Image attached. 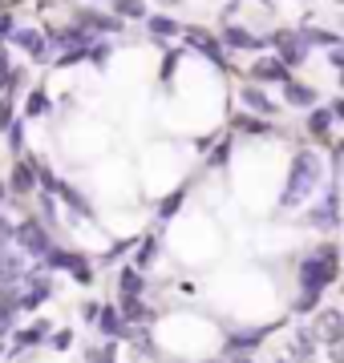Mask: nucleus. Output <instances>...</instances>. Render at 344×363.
Masks as SVG:
<instances>
[{"instance_id": "f257e3e1", "label": "nucleus", "mask_w": 344, "mask_h": 363, "mask_svg": "<svg viewBox=\"0 0 344 363\" xmlns=\"http://www.w3.org/2000/svg\"><path fill=\"white\" fill-rule=\"evenodd\" d=\"M336 274H340V250H336V242H324L320 250H312V255L300 262V291H304V295L296 298V311L300 315L316 311L324 286L336 283Z\"/></svg>"}, {"instance_id": "f03ea898", "label": "nucleus", "mask_w": 344, "mask_h": 363, "mask_svg": "<svg viewBox=\"0 0 344 363\" xmlns=\"http://www.w3.org/2000/svg\"><path fill=\"white\" fill-rule=\"evenodd\" d=\"M320 186V157L300 150V154L291 157V169H288V186H284V194H279V210H296L304 206L312 190Z\"/></svg>"}, {"instance_id": "7ed1b4c3", "label": "nucleus", "mask_w": 344, "mask_h": 363, "mask_svg": "<svg viewBox=\"0 0 344 363\" xmlns=\"http://www.w3.org/2000/svg\"><path fill=\"white\" fill-rule=\"evenodd\" d=\"M183 40H186V45H190L195 52H203V57H207V61H211L215 69H223V73L231 69V61H227V49H223V40L215 37V33H207V28L195 25V28H183Z\"/></svg>"}, {"instance_id": "20e7f679", "label": "nucleus", "mask_w": 344, "mask_h": 363, "mask_svg": "<svg viewBox=\"0 0 344 363\" xmlns=\"http://www.w3.org/2000/svg\"><path fill=\"white\" fill-rule=\"evenodd\" d=\"M13 242L25 255H45L49 250V226L45 222H37V218H25V222H13Z\"/></svg>"}, {"instance_id": "39448f33", "label": "nucleus", "mask_w": 344, "mask_h": 363, "mask_svg": "<svg viewBox=\"0 0 344 363\" xmlns=\"http://www.w3.org/2000/svg\"><path fill=\"white\" fill-rule=\"evenodd\" d=\"M267 45L276 49V57H279L288 69H296V65H304V61H308L304 37H300V33H291V28H279V33H272V37H267Z\"/></svg>"}, {"instance_id": "423d86ee", "label": "nucleus", "mask_w": 344, "mask_h": 363, "mask_svg": "<svg viewBox=\"0 0 344 363\" xmlns=\"http://www.w3.org/2000/svg\"><path fill=\"white\" fill-rule=\"evenodd\" d=\"M93 33H85L81 25H69V28H49L45 33V45H53V52H77V49H90L93 45Z\"/></svg>"}, {"instance_id": "0eeeda50", "label": "nucleus", "mask_w": 344, "mask_h": 363, "mask_svg": "<svg viewBox=\"0 0 344 363\" xmlns=\"http://www.w3.org/2000/svg\"><path fill=\"white\" fill-rule=\"evenodd\" d=\"M77 25L85 28V33H93V37H109V33H122V28H126V21H118L114 13H97V9H81V13H77Z\"/></svg>"}, {"instance_id": "6e6552de", "label": "nucleus", "mask_w": 344, "mask_h": 363, "mask_svg": "<svg viewBox=\"0 0 344 363\" xmlns=\"http://www.w3.org/2000/svg\"><path fill=\"white\" fill-rule=\"evenodd\" d=\"M49 295H53V283L45 274H33L25 283V291H16V311H37Z\"/></svg>"}, {"instance_id": "1a4fd4ad", "label": "nucleus", "mask_w": 344, "mask_h": 363, "mask_svg": "<svg viewBox=\"0 0 344 363\" xmlns=\"http://www.w3.org/2000/svg\"><path fill=\"white\" fill-rule=\"evenodd\" d=\"M308 226H316V230H336V182L328 186V194H324V202L320 206H312L304 214Z\"/></svg>"}, {"instance_id": "9d476101", "label": "nucleus", "mask_w": 344, "mask_h": 363, "mask_svg": "<svg viewBox=\"0 0 344 363\" xmlns=\"http://www.w3.org/2000/svg\"><path fill=\"white\" fill-rule=\"evenodd\" d=\"M247 73H252L255 85H259V81H267V85H284V81L291 77V69L284 65L279 57H259V61H255V65L247 69Z\"/></svg>"}, {"instance_id": "9b49d317", "label": "nucleus", "mask_w": 344, "mask_h": 363, "mask_svg": "<svg viewBox=\"0 0 344 363\" xmlns=\"http://www.w3.org/2000/svg\"><path fill=\"white\" fill-rule=\"evenodd\" d=\"M219 40H223V49H247V52H259L267 45L264 37H255L252 28H243V25H231L219 33Z\"/></svg>"}, {"instance_id": "f8f14e48", "label": "nucleus", "mask_w": 344, "mask_h": 363, "mask_svg": "<svg viewBox=\"0 0 344 363\" xmlns=\"http://www.w3.org/2000/svg\"><path fill=\"white\" fill-rule=\"evenodd\" d=\"M4 190H13L16 198H25V194H33L37 190V174H33V157H21L13 166V174H9V186Z\"/></svg>"}, {"instance_id": "ddd939ff", "label": "nucleus", "mask_w": 344, "mask_h": 363, "mask_svg": "<svg viewBox=\"0 0 344 363\" xmlns=\"http://www.w3.org/2000/svg\"><path fill=\"white\" fill-rule=\"evenodd\" d=\"M93 323L102 327V335H109V339H130V331H134V327L122 319L118 307H97V319H93Z\"/></svg>"}, {"instance_id": "4468645a", "label": "nucleus", "mask_w": 344, "mask_h": 363, "mask_svg": "<svg viewBox=\"0 0 344 363\" xmlns=\"http://www.w3.org/2000/svg\"><path fill=\"white\" fill-rule=\"evenodd\" d=\"M279 89H284V101L296 105V109H312V105L320 101V93L312 89V85H304V81H296V77H288Z\"/></svg>"}, {"instance_id": "2eb2a0df", "label": "nucleus", "mask_w": 344, "mask_h": 363, "mask_svg": "<svg viewBox=\"0 0 344 363\" xmlns=\"http://www.w3.org/2000/svg\"><path fill=\"white\" fill-rule=\"evenodd\" d=\"M9 45H16V49H25L28 57H45L49 52V45H45V33H37V28H13V37H9Z\"/></svg>"}, {"instance_id": "dca6fc26", "label": "nucleus", "mask_w": 344, "mask_h": 363, "mask_svg": "<svg viewBox=\"0 0 344 363\" xmlns=\"http://www.w3.org/2000/svg\"><path fill=\"white\" fill-rule=\"evenodd\" d=\"M332 125H336V117L324 105H312L308 109V133H312V142H332Z\"/></svg>"}, {"instance_id": "f3484780", "label": "nucleus", "mask_w": 344, "mask_h": 363, "mask_svg": "<svg viewBox=\"0 0 344 363\" xmlns=\"http://www.w3.org/2000/svg\"><path fill=\"white\" fill-rule=\"evenodd\" d=\"M312 335L324 339V343H340V335H344V319H340V311H320L316 327H312Z\"/></svg>"}, {"instance_id": "a211bd4d", "label": "nucleus", "mask_w": 344, "mask_h": 363, "mask_svg": "<svg viewBox=\"0 0 344 363\" xmlns=\"http://www.w3.org/2000/svg\"><path fill=\"white\" fill-rule=\"evenodd\" d=\"M25 279V259L13 250H0V286H21Z\"/></svg>"}, {"instance_id": "6ab92c4d", "label": "nucleus", "mask_w": 344, "mask_h": 363, "mask_svg": "<svg viewBox=\"0 0 344 363\" xmlns=\"http://www.w3.org/2000/svg\"><path fill=\"white\" fill-rule=\"evenodd\" d=\"M154 259H158V234H146V238H138L134 242V271H150L154 267Z\"/></svg>"}, {"instance_id": "aec40b11", "label": "nucleus", "mask_w": 344, "mask_h": 363, "mask_svg": "<svg viewBox=\"0 0 344 363\" xmlns=\"http://www.w3.org/2000/svg\"><path fill=\"white\" fill-rule=\"evenodd\" d=\"M146 21V28H150V37L154 40H171V37H183V25H178V21H174V16H162V13H146L142 16Z\"/></svg>"}, {"instance_id": "412c9836", "label": "nucleus", "mask_w": 344, "mask_h": 363, "mask_svg": "<svg viewBox=\"0 0 344 363\" xmlns=\"http://www.w3.org/2000/svg\"><path fill=\"white\" fill-rule=\"evenodd\" d=\"M243 105H247V113L267 117V121H272V113H276V101H267V93L259 89V85H243Z\"/></svg>"}, {"instance_id": "4be33fe9", "label": "nucleus", "mask_w": 344, "mask_h": 363, "mask_svg": "<svg viewBox=\"0 0 344 363\" xmlns=\"http://www.w3.org/2000/svg\"><path fill=\"white\" fill-rule=\"evenodd\" d=\"M146 283H142V271H134V267H122L118 271V303L126 298H142Z\"/></svg>"}, {"instance_id": "5701e85b", "label": "nucleus", "mask_w": 344, "mask_h": 363, "mask_svg": "<svg viewBox=\"0 0 344 363\" xmlns=\"http://www.w3.org/2000/svg\"><path fill=\"white\" fill-rule=\"evenodd\" d=\"M231 130L247 133V138H267L272 133V121L267 117H255V113H239V117H231Z\"/></svg>"}, {"instance_id": "b1692460", "label": "nucleus", "mask_w": 344, "mask_h": 363, "mask_svg": "<svg viewBox=\"0 0 344 363\" xmlns=\"http://www.w3.org/2000/svg\"><path fill=\"white\" fill-rule=\"evenodd\" d=\"M45 335H49V323H45V319H41V323H33L28 331H16V335H13V355H21V351H28V347H37Z\"/></svg>"}, {"instance_id": "393cba45", "label": "nucleus", "mask_w": 344, "mask_h": 363, "mask_svg": "<svg viewBox=\"0 0 344 363\" xmlns=\"http://www.w3.org/2000/svg\"><path fill=\"white\" fill-rule=\"evenodd\" d=\"M49 194H57V198H61V202H69V206L77 210V214H93V210H90V202H85V198H81L77 190H73V186H65V182H61V178H57L53 186H49Z\"/></svg>"}, {"instance_id": "a878e982", "label": "nucleus", "mask_w": 344, "mask_h": 363, "mask_svg": "<svg viewBox=\"0 0 344 363\" xmlns=\"http://www.w3.org/2000/svg\"><path fill=\"white\" fill-rule=\"evenodd\" d=\"M300 37H304L308 49H312V45H324V49H340V33H332V28H304Z\"/></svg>"}, {"instance_id": "bb28decb", "label": "nucleus", "mask_w": 344, "mask_h": 363, "mask_svg": "<svg viewBox=\"0 0 344 363\" xmlns=\"http://www.w3.org/2000/svg\"><path fill=\"white\" fill-rule=\"evenodd\" d=\"M69 262H73V250H61V247H53V242L41 255V267H45V271H69Z\"/></svg>"}, {"instance_id": "cd10ccee", "label": "nucleus", "mask_w": 344, "mask_h": 363, "mask_svg": "<svg viewBox=\"0 0 344 363\" xmlns=\"http://www.w3.org/2000/svg\"><path fill=\"white\" fill-rule=\"evenodd\" d=\"M109 9H114V16H118V21H142V16H146L142 0H109Z\"/></svg>"}, {"instance_id": "c85d7f7f", "label": "nucleus", "mask_w": 344, "mask_h": 363, "mask_svg": "<svg viewBox=\"0 0 344 363\" xmlns=\"http://www.w3.org/2000/svg\"><path fill=\"white\" fill-rule=\"evenodd\" d=\"M49 109H53V97H49L45 89H33V93H28V101H25V113H28V117H45Z\"/></svg>"}, {"instance_id": "c756f323", "label": "nucleus", "mask_w": 344, "mask_h": 363, "mask_svg": "<svg viewBox=\"0 0 344 363\" xmlns=\"http://www.w3.org/2000/svg\"><path fill=\"white\" fill-rule=\"evenodd\" d=\"M183 202H186V182L158 202V218H171V214H178V206H183Z\"/></svg>"}, {"instance_id": "7c9ffc66", "label": "nucleus", "mask_w": 344, "mask_h": 363, "mask_svg": "<svg viewBox=\"0 0 344 363\" xmlns=\"http://www.w3.org/2000/svg\"><path fill=\"white\" fill-rule=\"evenodd\" d=\"M69 274H73L81 286H90V283H93V262H85L81 255H73V262H69Z\"/></svg>"}, {"instance_id": "2f4dec72", "label": "nucleus", "mask_w": 344, "mask_h": 363, "mask_svg": "<svg viewBox=\"0 0 344 363\" xmlns=\"http://www.w3.org/2000/svg\"><path fill=\"white\" fill-rule=\"evenodd\" d=\"M85 61H90V65H97V69H106V61H109V45H106V40H93L90 49H85Z\"/></svg>"}, {"instance_id": "473e14b6", "label": "nucleus", "mask_w": 344, "mask_h": 363, "mask_svg": "<svg viewBox=\"0 0 344 363\" xmlns=\"http://www.w3.org/2000/svg\"><path fill=\"white\" fill-rule=\"evenodd\" d=\"M312 347H316V335L304 327V331L296 335V351H291V355H296V359H312Z\"/></svg>"}, {"instance_id": "72a5a7b5", "label": "nucleus", "mask_w": 344, "mask_h": 363, "mask_svg": "<svg viewBox=\"0 0 344 363\" xmlns=\"http://www.w3.org/2000/svg\"><path fill=\"white\" fill-rule=\"evenodd\" d=\"M130 250H134V242H118V247H109L97 262H102V267H118V259H122V255H130Z\"/></svg>"}, {"instance_id": "f704fd0d", "label": "nucleus", "mask_w": 344, "mask_h": 363, "mask_svg": "<svg viewBox=\"0 0 344 363\" xmlns=\"http://www.w3.org/2000/svg\"><path fill=\"white\" fill-rule=\"evenodd\" d=\"M9 145H13V154L25 150V121H16V117H13V125H9Z\"/></svg>"}, {"instance_id": "c9c22d12", "label": "nucleus", "mask_w": 344, "mask_h": 363, "mask_svg": "<svg viewBox=\"0 0 344 363\" xmlns=\"http://www.w3.org/2000/svg\"><path fill=\"white\" fill-rule=\"evenodd\" d=\"M13 125V97H0V133Z\"/></svg>"}, {"instance_id": "e433bc0d", "label": "nucleus", "mask_w": 344, "mask_h": 363, "mask_svg": "<svg viewBox=\"0 0 344 363\" xmlns=\"http://www.w3.org/2000/svg\"><path fill=\"white\" fill-rule=\"evenodd\" d=\"M13 28H16V21L9 13H0V45H4V40L13 37Z\"/></svg>"}, {"instance_id": "4c0bfd02", "label": "nucleus", "mask_w": 344, "mask_h": 363, "mask_svg": "<svg viewBox=\"0 0 344 363\" xmlns=\"http://www.w3.org/2000/svg\"><path fill=\"white\" fill-rule=\"evenodd\" d=\"M227 154H231V145H219V150H215V154L211 157H207V166H227Z\"/></svg>"}, {"instance_id": "58836bf2", "label": "nucleus", "mask_w": 344, "mask_h": 363, "mask_svg": "<svg viewBox=\"0 0 344 363\" xmlns=\"http://www.w3.org/2000/svg\"><path fill=\"white\" fill-rule=\"evenodd\" d=\"M13 319H16V311H4V307H0V339L13 331Z\"/></svg>"}, {"instance_id": "ea45409f", "label": "nucleus", "mask_w": 344, "mask_h": 363, "mask_svg": "<svg viewBox=\"0 0 344 363\" xmlns=\"http://www.w3.org/2000/svg\"><path fill=\"white\" fill-rule=\"evenodd\" d=\"M174 69H178V52H166V65H162V81L174 77Z\"/></svg>"}, {"instance_id": "a19ab883", "label": "nucleus", "mask_w": 344, "mask_h": 363, "mask_svg": "<svg viewBox=\"0 0 344 363\" xmlns=\"http://www.w3.org/2000/svg\"><path fill=\"white\" fill-rule=\"evenodd\" d=\"M328 65L336 69V73L344 69V52H340V49H328Z\"/></svg>"}, {"instance_id": "79ce46f5", "label": "nucleus", "mask_w": 344, "mask_h": 363, "mask_svg": "<svg viewBox=\"0 0 344 363\" xmlns=\"http://www.w3.org/2000/svg\"><path fill=\"white\" fill-rule=\"evenodd\" d=\"M81 319L93 323V319H97V303H81Z\"/></svg>"}, {"instance_id": "37998d69", "label": "nucleus", "mask_w": 344, "mask_h": 363, "mask_svg": "<svg viewBox=\"0 0 344 363\" xmlns=\"http://www.w3.org/2000/svg\"><path fill=\"white\" fill-rule=\"evenodd\" d=\"M9 69H13L9 65V52H4V45H0V85H4V77H9Z\"/></svg>"}, {"instance_id": "c03bdc74", "label": "nucleus", "mask_w": 344, "mask_h": 363, "mask_svg": "<svg viewBox=\"0 0 344 363\" xmlns=\"http://www.w3.org/2000/svg\"><path fill=\"white\" fill-rule=\"evenodd\" d=\"M53 343H57V347H61V351H65L69 343H73V335H69V331H57V339H53Z\"/></svg>"}, {"instance_id": "a18cd8bd", "label": "nucleus", "mask_w": 344, "mask_h": 363, "mask_svg": "<svg viewBox=\"0 0 344 363\" xmlns=\"http://www.w3.org/2000/svg\"><path fill=\"white\" fill-rule=\"evenodd\" d=\"M13 9V0H0V13H9Z\"/></svg>"}, {"instance_id": "49530a36", "label": "nucleus", "mask_w": 344, "mask_h": 363, "mask_svg": "<svg viewBox=\"0 0 344 363\" xmlns=\"http://www.w3.org/2000/svg\"><path fill=\"white\" fill-rule=\"evenodd\" d=\"M4 194H9V190H4V182H0V202H4Z\"/></svg>"}, {"instance_id": "de8ad7c7", "label": "nucleus", "mask_w": 344, "mask_h": 363, "mask_svg": "<svg viewBox=\"0 0 344 363\" xmlns=\"http://www.w3.org/2000/svg\"><path fill=\"white\" fill-rule=\"evenodd\" d=\"M296 363H312V359H296Z\"/></svg>"}, {"instance_id": "09e8293b", "label": "nucleus", "mask_w": 344, "mask_h": 363, "mask_svg": "<svg viewBox=\"0 0 344 363\" xmlns=\"http://www.w3.org/2000/svg\"><path fill=\"white\" fill-rule=\"evenodd\" d=\"M166 4H178V0H166Z\"/></svg>"}, {"instance_id": "8fccbe9b", "label": "nucleus", "mask_w": 344, "mask_h": 363, "mask_svg": "<svg viewBox=\"0 0 344 363\" xmlns=\"http://www.w3.org/2000/svg\"><path fill=\"white\" fill-rule=\"evenodd\" d=\"M259 4H272V0H259Z\"/></svg>"}, {"instance_id": "3c124183", "label": "nucleus", "mask_w": 344, "mask_h": 363, "mask_svg": "<svg viewBox=\"0 0 344 363\" xmlns=\"http://www.w3.org/2000/svg\"><path fill=\"white\" fill-rule=\"evenodd\" d=\"M106 4H109V0H106Z\"/></svg>"}]
</instances>
